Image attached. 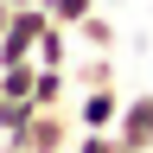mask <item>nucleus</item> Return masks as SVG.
I'll list each match as a JSON object with an SVG mask.
<instances>
[{"instance_id":"nucleus-5","label":"nucleus","mask_w":153,"mask_h":153,"mask_svg":"<svg viewBox=\"0 0 153 153\" xmlns=\"http://www.w3.org/2000/svg\"><path fill=\"white\" fill-rule=\"evenodd\" d=\"M45 13L57 19V26H70V32H76V26L96 13V0H45Z\"/></svg>"},{"instance_id":"nucleus-7","label":"nucleus","mask_w":153,"mask_h":153,"mask_svg":"<svg viewBox=\"0 0 153 153\" xmlns=\"http://www.w3.org/2000/svg\"><path fill=\"white\" fill-rule=\"evenodd\" d=\"M76 32H83V38H89V45H102V51L115 45V26H108V19H102V13H89V19H83V26H76Z\"/></svg>"},{"instance_id":"nucleus-4","label":"nucleus","mask_w":153,"mask_h":153,"mask_svg":"<svg viewBox=\"0 0 153 153\" xmlns=\"http://www.w3.org/2000/svg\"><path fill=\"white\" fill-rule=\"evenodd\" d=\"M70 26H57V19H51V26L45 32H38V51H32V64H45V70H64L70 64V38H64Z\"/></svg>"},{"instance_id":"nucleus-9","label":"nucleus","mask_w":153,"mask_h":153,"mask_svg":"<svg viewBox=\"0 0 153 153\" xmlns=\"http://www.w3.org/2000/svg\"><path fill=\"white\" fill-rule=\"evenodd\" d=\"M0 102H7V96H0Z\"/></svg>"},{"instance_id":"nucleus-8","label":"nucleus","mask_w":153,"mask_h":153,"mask_svg":"<svg viewBox=\"0 0 153 153\" xmlns=\"http://www.w3.org/2000/svg\"><path fill=\"white\" fill-rule=\"evenodd\" d=\"M13 26V0H0V32H7Z\"/></svg>"},{"instance_id":"nucleus-1","label":"nucleus","mask_w":153,"mask_h":153,"mask_svg":"<svg viewBox=\"0 0 153 153\" xmlns=\"http://www.w3.org/2000/svg\"><path fill=\"white\" fill-rule=\"evenodd\" d=\"M76 134H83L76 128V108L51 102V108H32L26 121H19L13 134H0V140H7V153H64Z\"/></svg>"},{"instance_id":"nucleus-2","label":"nucleus","mask_w":153,"mask_h":153,"mask_svg":"<svg viewBox=\"0 0 153 153\" xmlns=\"http://www.w3.org/2000/svg\"><path fill=\"white\" fill-rule=\"evenodd\" d=\"M121 121V96H115V83H89L83 96H76V128H108Z\"/></svg>"},{"instance_id":"nucleus-6","label":"nucleus","mask_w":153,"mask_h":153,"mask_svg":"<svg viewBox=\"0 0 153 153\" xmlns=\"http://www.w3.org/2000/svg\"><path fill=\"white\" fill-rule=\"evenodd\" d=\"M38 108H51V102H64V70H45L38 64V96H32Z\"/></svg>"},{"instance_id":"nucleus-3","label":"nucleus","mask_w":153,"mask_h":153,"mask_svg":"<svg viewBox=\"0 0 153 153\" xmlns=\"http://www.w3.org/2000/svg\"><path fill=\"white\" fill-rule=\"evenodd\" d=\"M115 140L121 147H153V89L121 102V121H115Z\"/></svg>"}]
</instances>
